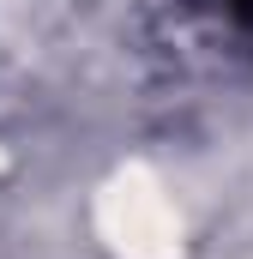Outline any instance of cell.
<instances>
[{
    "label": "cell",
    "mask_w": 253,
    "mask_h": 259,
    "mask_svg": "<svg viewBox=\"0 0 253 259\" xmlns=\"http://www.w3.org/2000/svg\"><path fill=\"white\" fill-rule=\"evenodd\" d=\"M217 6H223V12H235V18H247V24H253V0H217Z\"/></svg>",
    "instance_id": "1"
}]
</instances>
